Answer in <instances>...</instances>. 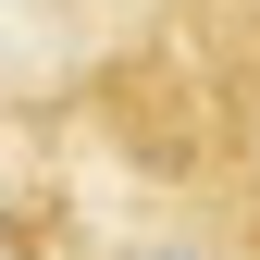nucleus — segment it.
<instances>
[{
    "label": "nucleus",
    "mask_w": 260,
    "mask_h": 260,
    "mask_svg": "<svg viewBox=\"0 0 260 260\" xmlns=\"http://www.w3.org/2000/svg\"><path fill=\"white\" fill-rule=\"evenodd\" d=\"M149 25H174V38H211V50H248V62H260V0H149Z\"/></svg>",
    "instance_id": "obj_2"
},
{
    "label": "nucleus",
    "mask_w": 260,
    "mask_h": 260,
    "mask_svg": "<svg viewBox=\"0 0 260 260\" xmlns=\"http://www.w3.org/2000/svg\"><path fill=\"white\" fill-rule=\"evenodd\" d=\"M87 124H100V149L137 161L223 260H260V62L248 50L137 25V38L87 75Z\"/></svg>",
    "instance_id": "obj_1"
}]
</instances>
